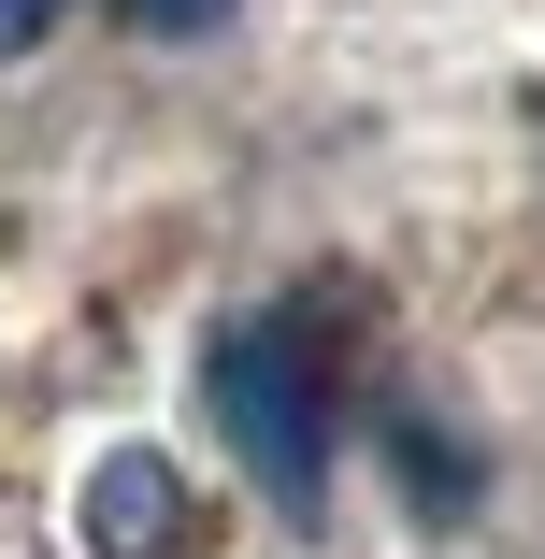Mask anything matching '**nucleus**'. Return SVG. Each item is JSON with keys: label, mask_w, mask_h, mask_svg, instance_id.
I'll return each instance as SVG.
<instances>
[{"label": "nucleus", "mask_w": 545, "mask_h": 559, "mask_svg": "<svg viewBox=\"0 0 545 559\" xmlns=\"http://www.w3.org/2000/svg\"><path fill=\"white\" fill-rule=\"evenodd\" d=\"M173 545H187V474L158 444H116L86 474V559H173Z\"/></svg>", "instance_id": "obj_2"}, {"label": "nucleus", "mask_w": 545, "mask_h": 559, "mask_svg": "<svg viewBox=\"0 0 545 559\" xmlns=\"http://www.w3.org/2000/svg\"><path fill=\"white\" fill-rule=\"evenodd\" d=\"M201 402H215V430H230V460L301 516L316 474H331V345H316L287 301H259V316H230L201 345Z\"/></svg>", "instance_id": "obj_1"}, {"label": "nucleus", "mask_w": 545, "mask_h": 559, "mask_svg": "<svg viewBox=\"0 0 545 559\" xmlns=\"http://www.w3.org/2000/svg\"><path fill=\"white\" fill-rule=\"evenodd\" d=\"M58 15H72V0H0V58H29V44H44Z\"/></svg>", "instance_id": "obj_4"}, {"label": "nucleus", "mask_w": 545, "mask_h": 559, "mask_svg": "<svg viewBox=\"0 0 545 559\" xmlns=\"http://www.w3.org/2000/svg\"><path fill=\"white\" fill-rule=\"evenodd\" d=\"M116 15H130V29H158V44H187V29L230 15V0H116Z\"/></svg>", "instance_id": "obj_3"}]
</instances>
